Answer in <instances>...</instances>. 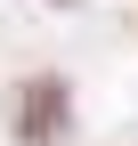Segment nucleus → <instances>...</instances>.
Wrapping results in <instances>:
<instances>
[{
	"label": "nucleus",
	"instance_id": "obj_1",
	"mask_svg": "<svg viewBox=\"0 0 138 146\" xmlns=\"http://www.w3.org/2000/svg\"><path fill=\"white\" fill-rule=\"evenodd\" d=\"M57 122H65V89L57 81H33L25 106H16V130H25V138H57Z\"/></svg>",
	"mask_w": 138,
	"mask_h": 146
}]
</instances>
